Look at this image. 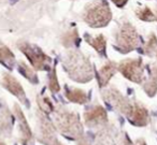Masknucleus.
<instances>
[{"label": "nucleus", "mask_w": 157, "mask_h": 145, "mask_svg": "<svg viewBox=\"0 0 157 145\" xmlns=\"http://www.w3.org/2000/svg\"><path fill=\"white\" fill-rule=\"evenodd\" d=\"M66 69L69 71L72 78L78 82L90 81L93 76L90 61L80 53L71 52L66 58Z\"/></svg>", "instance_id": "nucleus-1"}, {"label": "nucleus", "mask_w": 157, "mask_h": 145, "mask_svg": "<svg viewBox=\"0 0 157 145\" xmlns=\"http://www.w3.org/2000/svg\"><path fill=\"white\" fill-rule=\"evenodd\" d=\"M112 17L111 10L103 0H98L85 9L83 18L90 27H103L110 23Z\"/></svg>", "instance_id": "nucleus-2"}, {"label": "nucleus", "mask_w": 157, "mask_h": 145, "mask_svg": "<svg viewBox=\"0 0 157 145\" xmlns=\"http://www.w3.org/2000/svg\"><path fill=\"white\" fill-rule=\"evenodd\" d=\"M139 40L137 31L129 23L123 24L115 36L116 46L122 51V53H128L136 48L139 44Z\"/></svg>", "instance_id": "nucleus-3"}, {"label": "nucleus", "mask_w": 157, "mask_h": 145, "mask_svg": "<svg viewBox=\"0 0 157 145\" xmlns=\"http://www.w3.org/2000/svg\"><path fill=\"white\" fill-rule=\"evenodd\" d=\"M18 48L28 57V59L30 60V63H33V66L36 69L43 70L51 61L50 57H48L44 53H42V51H40L38 48L30 45L29 43H21L18 45Z\"/></svg>", "instance_id": "nucleus-4"}, {"label": "nucleus", "mask_w": 157, "mask_h": 145, "mask_svg": "<svg viewBox=\"0 0 157 145\" xmlns=\"http://www.w3.org/2000/svg\"><path fill=\"white\" fill-rule=\"evenodd\" d=\"M120 71L128 80H131L136 83H140L142 80V74H143L141 59H137V60L127 59V60L123 61L120 65Z\"/></svg>", "instance_id": "nucleus-5"}, {"label": "nucleus", "mask_w": 157, "mask_h": 145, "mask_svg": "<svg viewBox=\"0 0 157 145\" xmlns=\"http://www.w3.org/2000/svg\"><path fill=\"white\" fill-rule=\"evenodd\" d=\"M2 84L5 85L6 88H8L12 93L18 97L21 100L24 101L25 100V93L23 90L22 86L20 85V83L13 78V76L9 75V74H5V78L2 80Z\"/></svg>", "instance_id": "nucleus-6"}, {"label": "nucleus", "mask_w": 157, "mask_h": 145, "mask_svg": "<svg viewBox=\"0 0 157 145\" xmlns=\"http://www.w3.org/2000/svg\"><path fill=\"white\" fill-rule=\"evenodd\" d=\"M85 39L95 50L98 51V53H103V51H105V39L102 35H99L96 38L86 35Z\"/></svg>", "instance_id": "nucleus-7"}, {"label": "nucleus", "mask_w": 157, "mask_h": 145, "mask_svg": "<svg viewBox=\"0 0 157 145\" xmlns=\"http://www.w3.org/2000/svg\"><path fill=\"white\" fill-rule=\"evenodd\" d=\"M115 72V67H114V63H109L105 66V67L101 68L100 73H99V81H100L101 85H105L108 81L111 78V76L114 74Z\"/></svg>", "instance_id": "nucleus-8"}, {"label": "nucleus", "mask_w": 157, "mask_h": 145, "mask_svg": "<svg viewBox=\"0 0 157 145\" xmlns=\"http://www.w3.org/2000/svg\"><path fill=\"white\" fill-rule=\"evenodd\" d=\"M0 63L9 67H12V63H14V55L7 46L2 44H0Z\"/></svg>", "instance_id": "nucleus-9"}, {"label": "nucleus", "mask_w": 157, "mask_h": 145, "mask_svg": "<svg viewBox=\"0 0 157 145\" xmlns=\"http://www.w3.org/2000/svg\"><path fill=\"white\" fill-rule=\"evenodd\" d=\"M67 97L70 101L72 102H78V103H84L87 100L86 97V93L84 91L80 90V89H72V90L68 91L67 93Z\"/></svg>", "instance_id": "nucleus-10"}, {"label": "nucleus", "mask_w": 157, "mask_h": 145, "mask_svg": "<svg viewBox=\"0 0 157 145\" xmlns=\"http://www.w3.org/2000/svg\"><path fill=\"white\" fill-rule=\"evenodd\" d=\"M86 121H93L95 119H97V121L101 120V119L105 118V111L103 110L101 106H97L93 111L86 113L85 114Z\"/></svg>", "instance_id": "nucleus-11"}, {"label": "nucleus", "mask_w": 157, "mask_h": 145, "mask_svg": "<svg viewBox=\"0 0 157 145\" xmlns=\"http://www.w3.org/2000/svg\"><path fill=\"white\" fill-rule=\"evenodd\" d=\"M137 16L142 21H145V22H153V21H156V16L152 12V10L150 8H142L136 11Z\"/></svg>", "instance_id": "nucleus-12"}, {"label": "nucleus", "mask_w": 157, "mask_h": 145, "mask_svg": "<svg viewBox=\"0 0 157 145\" xmlns=\"http://www.w3.org/2000/svg\"><path fill=\"white\" fill-rule=\"evenodd\" d=\"M145 90L146 93H150V96H153L157 91V68H154L153 70L152 76L148 83L145 85Z\"/></svg>", "instance_id": "nucleus-13"}, {"label": "nucleus", "mask_w": 157, "mask_h": 145, "mask_svg": "<svg viewBox=\"0 0 157 145\" xmlns=\"http://www.w3.org/2000/svg\"><path fill=\"white\" fill-rule=\"evenodd\" d=\"M18 69H20V71L22 72V74H24V75L26 76V78H28L29 81H31V82H33V83L38 82L37 75L35 74V72H33L30 68L27 67L24 63H20V67H18Z\"/></svg>", "instance_id": "nucleus-14"}, {"label": "nucleus", "mask_w": 157, "mask_h": 145, "mask_svg": "<svg viewBox=\"0 0 157 145\" xmlns=\"http://www.w3.org/2000/svg\"><path fill=\"white\" fill-rule=\"evenodd\" d=\"M146 54L151 55L152 52H155L157 51V39L153 33H151L150 38H148V41L146 42Z\"/></svg>", "instance_id": "nucleus-15"}, {"label": "nucleus", "mask_w": 157, "mask_h": 145, "mask_svg": "<svg viewBox=\"0 0 157 145\" xmlns=\"http://www.w3.org/2000/svg\"><path fill=\"white\" fill-rule=\"evenodd\" d=\"M76 40H78V31L74 29L71 32H68L63 37V42H65V45L67 44H75Z\"/></svg>", "instance_id": "nucleus-16"}, {"label": "nucleus", "mask_w": 157, "mask_h": 145, "mask_svg": "<svg viewBox=\"0 0 157 145\" xmlns=\"http://www.w3.org/2000/svg\"><path fill=\"white\" fill-rule=\"evenodd\" d=\"M50 88L53 93H56V91L59 90V85L58 82H57L56 75H55V71H54V75L51 76V82H50Z\"/></svg>", "instance_id": "nucleus-17"}, {"label": "nucleus", "mask_w": 157, "mask_h": 145, "mask_svg": "<svg viewBox=\"0 0 157 145\" xmlns=\"http://www.w3.org/2000/svg\"><path fill=\"white\" fill-rule=\"evenodd\" d=\"M112 1H113V2L115 3V6H117L118 8H122L126 5L128 0H112Z\"/></svg>", "instance_id": "nucleus-18"}, {"label": "nucleus", "mask_w": 157, "mask_h": 145, "mask_svg": "<svg viewBox=\"0 0 157 145\" xmlns=\"http://www.w3.org/2000/svg\"><path fill=\"white\" fill-rule=\"evenodd\" d=\"M155 16H156V21H157V13H156V15H155Z\"/></svg>", "instance_id": "nucleus-19"}]
</instances>
